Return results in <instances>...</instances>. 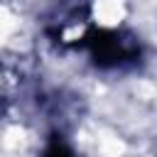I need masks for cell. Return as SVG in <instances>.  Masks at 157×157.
<instances>
[{
    "label": "cell",
    "mask_w": 157,
    "mask_h": 157,
    "mask_svg": "<svg viewBox=\"0 0 157 157\" xmlns=\"http://www.w3.org/2000/svg\"><path fill=\"white\" fill-rule=\"evenodd\" d=\"M91 49H93L96 64H101V66H113V64H118L120 59L128 56V49L123 47V42L115 34H108V32L93 34L91 37Z\"/></svg>",
    "instance_id": "6da1fadb"
},
{
    "label": "cell",
    "mask_w": 157,
    "mask_h": 157,
    "mask_svg": "<svg viewBox=\"0 0 157 157\" xmlns=\"http://www.w3.org/2000/svg\"><path fill=\"white\" fill-rule=\"evenodd\" d=\"M44 157H74L71 155V150L64 145V142H59V140H54L47 150H44Z\"/></svg>",
    "instance_id": "7a4b0ae2"
}]
</instances>
